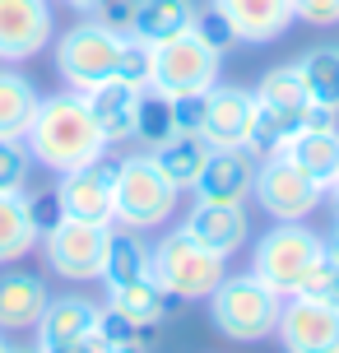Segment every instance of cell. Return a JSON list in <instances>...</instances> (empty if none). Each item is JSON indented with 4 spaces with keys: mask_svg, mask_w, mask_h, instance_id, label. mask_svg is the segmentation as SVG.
Returning <instances> with one entry per match:
<instances>
[{
    "mask_svg": "<svg viewBox=\"0 0 339 353\" xmlns=\"http://www.w3.org/2000/svg\"><path fill=\"white\" fill-rule=\"evenodd\" d=\"M321 256H325L321 232H311L307 223H274L251 247V274L265 283V288H274L279 298H293Z\"/></svg>",
    "mask_w": 339,
    "mask_h": 353,
    "instance_id": "cell-5",
    "label": "cell"
},
{
    "mask_svg": "<svg viewBox=\"0 0 339 353\" xmlns=\"http://www.w3.org/2000/svg\"><path fill=\"white\" fill-rule=\"evenodd\" d=\"M288 159L298 163L321 191H330L339 181V125H325V130H298L284 149Z\"/></svg>",
    "mask_w": 339,
    "mask_h": 353,
    "instance_id": "cell-21",
    "label": "cell"
},
{
    "mask_svg": "<svg viewBox=\"0 0 339 353\" xmlns=\"http://www.w3.org/2000/svg\"><path fill=\"white\" fill-rule=\"evenodd\" d=\"M181 228L196 237L200 247H209L214 256H223L228 261L232 251L247 247L251 237V219L242 205H209V200H196L191 205V214L181 219Z\"/></svg>",
    "mask_w": 339,
    "mask_h": 353,
    "instance_id": "cell-15",
    "label": "cell"
},
{
    "mask_svg": "<svg viewBox=\"0 0 339 353\" xmlns=\"http://www.w3.org/2000/svg\"><path fill=\"white\" fill-rule=\"evenodd\" d=\"M112 79H121V84L135 88V93L154 88V42L125 33L121 37V52H116V74H112Z\"/></svg>",
    "mask_w": 339,
    "mask_h": 353,
    "instance_id": "cell-31",
    "label": "cell"
},
{
    "mask_svg": "<svg viewBox=\"0 0 339 353\" xmlns=\"http://www.w3.org/2000/svg\"><path fill=\"white\" fill-rule=\"evenodd\" d=\"M5 353H37V349H19V344H10V349H5Z\"/></svg>",
    "mask_w": 339,
    "mask_h": 353,
    "instance_id": "cell-42",
    "label": "cell"
},
{
    "mask_svg": "<svg viewBox=\"0 0 339 353\" xmlns=\"http://www.w3.org/2000/svg\"><path fill=\"white\" fill-rule=\"evenodd\" d=\"M149 154H154V163L163 168V176H167L177 191H191L196 176L205 172L209 144L200 140V135H172V140H163L158 149H149Z\"/></svg>",
    "mask_w": 339,
    "mask_h": 353,
    "instance_id": "cell-26",
    "label": "cell"
},
{
    "mask_svg": "<svg viewBox=\"0 0 339 353\" xmlns=\"http://www.w3.org/2000/svg\"><path fill=\"white\" fill-rule=\"evenodd\" d=\"M293 14L311 28H335L339 23V0H293Z\"/></svg>",
    "mask_w": 339,
    "mask_h": 353,
    "instance_id": "cell-36",
    "label": "cell"
},
{
    "mask_svg": "<svg viewBox=\"0 0 339 353\" xmlns=\"http://www.w3.org/2000/svg\"><path fill=\"white\" fill-rule=\"evenodd\" d=\"M256 93V103L265 107H288V112H302L311 98H307V84H302V70H298V61L293 65H274V70L260 74V84L251 88Z\"/></svg>",
    "mask_w": 339,
    "mask_h": 353,
    "instance_id": "cell-29",
    "label": "cell"
},
{
    "mask_svg": "<svg viewBox=\"0 0 339 353\" xmlns=\"http://www.w3.org/2000/svg\"><path fill=\"white\" fill-rule=\"evenodd\" d=\"M149 274L158 279V288L172 302H196L209 298L228 279V261L214 256L209 247H200L186 228H172L149 247Z\"/></svg>",
    "mask_w": 339,
    "mask_h": 353,
    "instance_id": "cell-2",
    "label": "cell"
},
{
    "mask_svg": "<svg viewBox=\"0 0 339 353\" xmlns=\"http://www.w3.org/2000/svg\"><path fill=\"white\" fill-rule=\"evenodd\" d=\"M5 349H10V339H5V330H0V353H5Z\"/></svg>",
    "mask_w": 339,
    "mask_h": 353,
    "instance_id": "cell-43",
    "label": "cell"
},
{
    "mask_svg": "<svg viewBox=\"0 0 339 353\" xmlns=\"http://www.w3.org/2000/svg\"><path fill=\"white\" fill-rule=\"evenodd\" d=\"M65 5L79 10V14H98V5H103V0H65Z\"/></svg>",
    "mask_w": 339,
    "mask_h": 353,
    "instance_id": "cell-38",
    "label": "cell"
},
{
    "mask_svg": "<svg viewBox=\"0 0 339 353\" xmlns=\"http://www.w3.org/2000/svg\"><path fill=\"white\" fill-rule=\"evenodd\" d=\"M191 33L209 47V52L218 56H228L232 52V42H237V33H232V23L223 14H218V5H209V10H196V23H191Z\"/></svg>",
    "mask_w": 339,
    "mask_h": 353,
    "instance_id": "cell-34",
    "label": "cell"
},
{
    "mask_svg": "<svg viewBox=\"0 0 339 353\" xmlns=\"http://www.w3.org/2000/svg\"><path fill=\"white\" fill-rule=\"evenodd\" d=\"M214 5L232 23L237 42H274L298 23L293 0H214Z\"/></svg>",
    "mask_w": 339,
    "mask_h": 353,
    "instance_id": "cell-17",
    "label": "cell"
},
{
    "mask_svg": "<svg viewBox=\"0 0 339 353\" xmlns=\"http://www.w3.org/2000/svg\"><path fill=\"white\" fill-rule=\"evenodd\" d=\"M293 298H307V302H321V307H335L339 312V265L330 256L311 265V274L302 279V288L293 293Z\"/></svg>",
    "mask_w": 339,
    "mask_h": 353,
    "instance_id": "cell-32",
    "label": "cell"
},
{
    "mask_svg": "<svg viewBox=\"0 0 339 353\" xmlns=\"http://www.w3.org/2000/svg\"><path fill=\"white\" fill-rule=\"evenodd\" d=\"M37 103H42V93L33 79L23 70L0 65V140H23L37 117Z\"/></svg>",
    "mask_w": 339,
    "mask_h": 353,
    "instance_id": "cell-22",
    "label": "cell"
},
{
    "mask_svg": "<svg viewBox=\"0 0 339 353\" xmlns=\"http://www.w3.org/2000/svg\"><path fill=\"white\" fill-rule=\"evenodd\" d=\"M42 228L33 219V200L28 191H0V265L23 261L28 251H37Z\"/></svg>",
    "mask_w": 339,
    "mask_h": 353,
    "instance_id": "cell-19",
    "label": "cell"
},
{
    "mask_svg": "<svg viewBox=\"0 0 339 353\" xmlns=\"http://www.w3.org/2000/svg\"><path fill=\"white\" fill-rule=\"evenodd\" d=\"M311 107V103H307ZM307 107L302 112H288V107H265L256 103V117H251V135H247V149L256 159H269V154H284L288 140L307 130Z\"/></svg>",
    "mask_w": 339,
    "mask_h": 353,
    "instance_id": "cell-25",
    "label": "cell"
},
{
    "mask_svg": "<svg viewBox=\"0 0 339 353\" xmlns=\"http://www.w3.org/2000/svg\"><path fill=\"white\" fill-rule=\"evenodd\" d=\"M107 353H149V344H144V339H130V344H116V349H107Z\"/></svg>",
    "mask_w": 339,
    "mask_h": 353,
    "instance_id": "cell-40",
    "label": "cell"
},
{
    "mask_svg": "<svg viewBox=\"0 0 339 353\" xmlns=\"http://www.w3.org/2000/svg\"><path fill=\"white\" fill-rule=\"evenodd\" d=\"M121 37L116 28L98 23V19H79L74 28L56 37V70L65 79L70 93H89V88L107 84L116 74V52H121Z\"/></svg>",
    "mask_w": 339,
    "mask_h": 353,
    "instance_id": "cell-6",
    "label": "cell"
},
{
    "mask_svg": "<svg viewBox=\"0 0 339 353\" xmlns=\"http://www.w3.org/2000/svg\"><path fill=\"white\" fill-rule=\"evenodd\" d=\"M28 154H33V168H47V172H74L84 163L107 159L112 144L103 140V130L93 121L84 93H52L37 103V117L28 125Z\"/></svg>",
    "mask_w": 339,
    "mask_h": 353,
    "instance_id": "cell-1",
    "label": "cell"
},
{
    "mask_svg": "<svg viewBox=\"0 0 339 353\" xmlns=\"http://www.w3.org/2000/svg\"><path fill=\"white\" fill-rule=\"evenodd\" d=\"M256 205L274 219V223H302L307 214H316V205L325 200V191L311 181V176L288 159V154H269L256 168Z\"/></svg>",
    "mask_w": 339,
    "mask_h": 353,
    "instance_id": "cell-8",
    "label": "cell"
},
{
    "mask_svg": "<svg viewBox=\"0 0 339 353\" xmlns=\"http://www.w3.org/2000/svg\"><path fill=\"white\" fill-rule=\"evenodd\" d=\"M47 302H52V293H47L42 274L0 265V330H5V335H14V330H37Z\"/></svg>",
    "mask_w": 339,
    "mask_h": 353,
    "instance_id": "cell-16",
    "label": "cell"
},
{
    "mask_svg": "<svg viewBox=\"0 0 339 353\" xmlns=\"http://www.w3.org/2000/svg\"><path fill=\"white\" fill-rule=\"evenodd\" d=\"M256 168H260V159L251 154L247 144L209 149L205 172L196 176L191 195H196V200H209V205H247L251 186H256Z\"/></svg>",
    "mask_w": 339,
    "mask_h": 353,
    "instance_id": "cell-12",
    "label": "cell"
},
{
    "mask_svg": "<svg viewBox=\"0 0 339 353\" xmlns=\"http://www.w3.org/2000/svg\"><path fill=\"white\" fill-rule=\"evenodd\" d=\"M274 335L284 353H339V312L307 298H284Z\"/></svg>",
    "mask_w": 339,
    "mask_h": 353,
    "instance_id": "cell-13",
    "label": "cell"
},
{
    "mask_svg": "<svg viewBox=\"0 0 339 353\" xmlns=\"http://www.w3.org/2000/svg\"><path fill=\"white\" fill-rule=\"evenodd\" d=\"M56 19L47 0H0V61L19 65L47 52Z\"/></svg>",
    "mask_w": 339,
    "mask_h": 353,
    "instance_id": "cell-11",
    "label": "cell"
},
{
    "mask_svg": "<svg viewBox=\"0 0 339 353\" xmlns=\"http://www.w3.org/2000/svg\"><path fill=\"white\" fill-rule=\"evenodd\" d=\"M84 103H89L93 121H98V130H103L107 144L135 140V107H140V93H135V88H125L121 79H107V84L89 88Z\"/></svg>",
    "mask_w": 339,
    "mask_h": 353,
    "instance_id": "cell-18",
    "label": "cell"
},
{
    "mask_svg": "<svg viewBox=\"0 0 339 353\" xmlns=\"http://www.w3.org/2000/svg\"><path fill=\"white\" fill-rule=\"evenodd\" d=\"M223 56L209 52L196 33H181L172 42L154 47V88L163 98H181V93H209L218 84Z\"/></svg>",
    "mask_w": 339,
    "mask_h": 353,
    "instance_id": "cell-9",
    "label": "cell"
},
{
    "mask_svg": "<svg viewBox=\"0 0 339 353\" xmlns=\"http://www.w3.org/2000/svg\"><path fill=\"white\" fill-rule=\"evenodd\" d=\"M330 195H335V223H339V181L330 186Z\"/></svg>",
    "mask_w": 339,
    "mask_h": 353,
    "instance_id": "cell-41",
    "label": "cell"
},
{
    "mask_svg": "<svg viewBox=\"0 0 339 353\" xmlns=\"http://www.w3.org/2000/svg\"><path fill=\"white\" fill-rule=\"evenodd\" d=\"M191 23H196V5H191V0H135L125 33L163 47V42H172V37L191 33Z\"/></svg>",
    "mask_w": 339,
    "mask_h": 353,
    "instance_id": "cell-20",
    "label": "cell"
},
{
    "mask_svg": "<svg viewBox=\"0 0 339 353\" xmlns=\"http://www.w3.org/2000/svg\"><path fill=\"white\" fill-rule=\"evenodd\" d=\"M251 117H256V93L242 84H214L205 93V121H200V140L209 149H232L247 144Z\"/></svg>",
    "mask_w": 339,
    "mask_h": 353,
    "instance_id": "cell-14",
    "label": "cell"
},
{
    "mask_svg": "<svg viewBox=\"0 0 339 353\" xmlns=\"http://www.w3.org/2000/svg\"><path fill=\"white\" fill-rule=\"evenodd\" d=\"M107 242H112V223H84V219H56L42 232V256L52 265V274L70 283H89L103 279L107 265Z\"/></svg>",
    "mask_w": 339,
    "mask_h": 353,
    "instance_id": "cell-7",
    "label": "cell"
},
{
    "mask_svg": "<svg viewBox=\"0 0 339 353\" xmlns=\"http://www.w3.org/2000/svg\"><path fill=\"white\" fill-rule=\"evenodd\" d=\"M56 210L61 219H84V223H112L116 219V163L98 159L74 172H61L56 181Z\"/></svg>",
    "mask_w": 339,
    "mask_h": 353,
    "instance_id": "cell-10",
    "label": "cell"
},
{
    "mask_svg": "<svg viewBox=\"0 0 339 353\" xmlns=\"http://www.w3.org/2000/svg\"><path fill=\"white\" fill-rule=\"evenodd\" d=\"M200 121H205V93L172 98V125H177V135H200Z\"/></svg>",
    "mask_w": 339,
    "mask_h": 353,
    "instance_id": "cell-35",
    "label": "cell"
},
{
    "mask_svg": "<svg viewBox=\"0 0 339 353\" xmlns=\"http://www.w3.org/2000/svg\"><path fill=\"white\" fill-rule=\"evenodd\" d=\"M33 154L23 140H0V191H28Z\"/></svg>",
    "mask_w": 339,
    "mask_h": 353,
    "instance_id": "cell-33",
    "label": "cell"
},
{
    "mask_svg": "<svg viewBox=\"0 0 339 353\" xmlns=\"http://www.w3.org/2000/svg\"><path fill=\"white\" fill-rule=\"evenodd\" d=\"M107 307L116 312V316H125L130 325L149 330V325H158V321L167 316L172 298L158 288V279H154V274H140V279H130V283L107 288Z\"/></svg>",
    "mask_w": 339,
    "mask_h": 353,
    "instance_id": "cell-23",
    "label": "cell"
},
{
    "mask_svg": "<svg viewBox=\"0 0 339 353\" xmlns=\"http://www.w3.org/2000/svg\"><path fill=\"white\" fill-rule=\"evenodd\" d=\"M177 125H172V98H163L158 88H144L140 107H135V140H144L149 149H158L163 140H172Z\"/></svg>",
    "mask_w": 339,
    "mask_h": 353,
    "instance_id": "cell-30",
    "label": "cell"
},
{
    "mask_svg": "<svg viewBox=\"0 0 339 353\" xmlns=\"http://www.w3.org/2000/svg\"><path fill=\"white\" fill-rule=\"evenodd\" d=\"M325 256H330V261L339 265V223H335V232H330V237H325Z\"/></svg>",
    "mask_w": 339,
    "mask_h": 353,
    "instance_id": "cell-39",
    "label": "cell"
},
{
    "mask_svg": "<svg viewBox=\"0 0 339 353\" xmlns=\"http://www.w3.org/2000/svg\"><path fill=\"white\" fill-rule=\"evenodd\" d=\"M205 302H209V321L218 325V335L237 339V344L269 339L279 325V312H284V298L265 288L256 274H228Z\"/></svg>",
    "mask_w": 339,
    "mask_h": 353,
    "instance_id": "cell-3",
    "label": "cell"
},
{
    "mask_svg": "<svg viewBox=\"0 0 339 353\" xmlns=\"http://www.w3.org/2000/svg\"><path fill=\"white\" fill-rule=\"evenodd\" d=\"M37 353H107V344H103L98 330H89V335L65 339V344H37Z\"/></svg>",
    "mask_w": 339,
    "mask_h": 353,
    "instance_id": "cell-37",
    "label": "cell"
},
{
    "mask_svg": "<svg viewBox=\"0 0 339 353\" xmlns=\"http://www.w3.org/2000/svg\"><path fill=\"white\" fill-rule=\"evenodd\" d=\"M181 191L163 176V168L154 163V154H125L116 163V219L130 232L163 228L177 214Z\"/></svg>",
    "mask_w": 339,
    "mask_h": 353,
    "instance_id": "cell-4",
    "label": "cell"
},
{
    "mask_svg": "<svg viewBox=\"0 0 339 353\" xmlns=\"http://www.w3.org/2000/svg\"><path fill=\"white\" fill-rule=\"evenodd\" d=\"M302 70V84H307V98L321 107H335L339 112V47H311V52L298 61Z\"/></svg>",
    "mask_w": 339,
    "mask_h": 353,
    "instance_id": "cell-28",
    "label": "cell"
},
{
    "mask_svg": "<svg viewBox=\"0 0 339 353\" xmlns=\"http://www.w3.org/2000/svg\"><path fill=\"white\" fill-rule=\"evenodd\" d=\"M149 274V247H144L140 232L130 228H116L112 223V242H107V265H103V283L116 288V283H130Z\"/></svg>",
    "mask_w": 339,
    "mask_h": 353,
    "instance_id": "cell-27",
    "label": "cell"
},
{
    "mask_svg": "<svg viewBox=\"0 0 339 353\" xmlns=\"http://www.w3.org/2000/svg\"><path fill=\"white\" fill-rule=\"evenodd\" d=\"M98 302L79 298V293H65V298H52L47 312L37 321V344H65V339H79L98 325Z\"/></svg>",
    "mask_w": 339,
    "mask_h": 353,
    "instance_id": "cell-24",
    "label": "cell"
}]
</instances>
